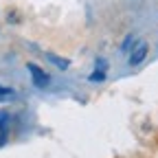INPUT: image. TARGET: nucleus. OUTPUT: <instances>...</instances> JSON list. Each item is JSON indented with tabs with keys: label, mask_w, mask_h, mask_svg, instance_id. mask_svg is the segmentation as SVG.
Masks as SVG:
<instances>
[{
	"label": "nucleus",
	"mask_w": 158,
	"mask_h": 158,
	"mask_svg": "<svg viewBox=\"0 0 158 158\" xmlns=\"http://www.w3.org/2000/svg\"><path fill=\"white\" fill-rule=\"evenodd\" d=\"M27 70L31 73V81H33L35 88H48V84H51V75H48L42 66H37V64L29 62V64H27Z\"/></svg>",
	"instance_id": "obj_1"
},
{
	"label": "nucleus",
	"mask_w": 158,
	"mask_h": 158,
	"mask_svg": "<svg viewBox=\"0 0 158 158\" xmlns=\"http://www.w3.org/2000/svg\"><path fill=\"white\" fill-rule=\"evenodd\" d=\"M147 53H149V44L145 42V40H136L134 46H132V51H130V57H127L130 66H141L145 62Z\"/></svg>",
	"instance_id": "obj_2"
},
{
	"label": "nucleus",
	"mask_w": 158,
	"mask_h": 158,
	"mask_svg": "<svg viewBox=\"0 0 158 158\" xmlns=\"http://www.w3.org/2000/svg\"><path fill=\"white\" fill-rule=\"evenodd\" d=\"M11 123H13L11 112H7V110H0V147H2V145H7V141H9Z\"/></svg>",
	"instance_id": "obj_3"
},
{
	"label": "nucleus",
	"mask_w": 158,
	"mask_h": 158,
	"mask_svg": "<svg viewBox=\"0 0 158 158\" xmlns=\"http://www.w3.org/2000/svg\"><path fill=\"white\" fill-rule=\"evenodd\" d=\"M46 59H51V64L57 66L59 70H68V66H70V62H68L66 57H59V55H55V53H46Z\"/></svg>",
	"instance_id": "obj_4"
},
{
	"label": "nucleus",
	"mask_w": 158,
	"mask_h": 158,
	"mask_svg": "<svg viewBox=\"0 0 158 158\" xmlns=\"http://www.w3.org/2000/svg\"><path fill=\"white\" fill-rule=\"evenodd\" d=\"M106 77H108V70H97V68H94L88 79H90L92 84H101V81H106Z\"/></svg>",
	"instance_id": "obj_5"
},
{
	"label": "nucleus",
	"mask_w": 158,
	"mask_h": 158,
	"mask_svg": "<svg viewBox=\"0 0 158 158\" xmlns=\"http://www.w3.org/2000/svg\"><path fill=\"white\" fill-rule=\"evenodd\" d=\"M13 97H15V90L13 88L0 86V101H5V99H13Z\"/></svg>",
	"instance_id": "obj_6"
},
{
	"label": "nucleus",
	"mask_w": 158,
	"mask_h": 158,
	"mask_svg": "<svg viewBox=\"0 0 158 158\" xmlns=\"http://www.w3.org/2000/svg\"><path fill=\"white\" fill-rule=\"evenodd\" d=\"M134 42H136L134 35H127V37L123 40V44H121V53H130V51H132V46H134Z\"/></svg>",
	"instance_id": "obj_7"
}]
</instances>
